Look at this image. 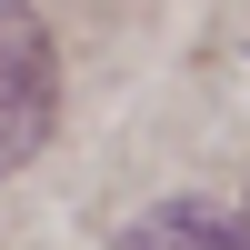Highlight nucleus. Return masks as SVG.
Returning a JSON list of instances; mask_svg holds the SVG:
<instances>
[{
  "label": "nucleus",
  "mask_w": 250,
  "mask_h": 250,
  "mask_svg": "<svg viewBox=\"0 0 250 250\" xmlns=\"http://www.w3.org/2000/svg\"><path fill=\"white\" fill-rule=\"evenodd\" d=\"M50 110H60V60H50V30H40L20 0H0V180L50 140Z\"/></svg>",
  "instance_id": "nucleus-1"
},
{
  "label": "nucleus",
  "mask_w": 250,
  "mask_h": 250,
  "mask_svg": "<svg viewBox=\"0 0 250 250\" xmlns=\"http://www.w3.org/2000/svg\"><path fill=\"white\" fill-rule=\"evenodd\" d=\"M120 250H250V220L220 200H160L150 220H130Z\"/></svg>",
  "instance_id": "nucleus-2"
}]
</instances>
